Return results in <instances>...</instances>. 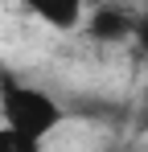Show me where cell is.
<instances>
[{
  "label": "cell",
  "instance_id": "4",
  "mask_svg": "<svg viewBox=\"0 0 148 152\" xmlns=\"http://www.w3.org/2000/svg\"><path fill=\"white\" fill-rule=\"evenodd\" d=\"M0 152H41V144H29L25 136H17L0 124Z\"/></svg>",
  "mask_w": 148,
  "mask_h": 152
},
{
  "label": "cell",
  "instance_id": "3",
  "mask_svg": "<svg viewBox=\"0 0 148 152\" xmlns=\"http://www.w3.org/2000/svg\"><path fill=\"white\" fill-rule=\"evenodd\" d=\"M33 17L53 25V29H62V33H70L82 21V4L78 0H45V4H33Z\"/></svg>",
  "mask_w": 148,
  "mask_h": 152
},
{
  "label": "cell",
  "instance_id": "1",
  "mask_svg": "<svg viewBox=\"0 0 148 152\" xmlns=\"http://www.w3.org/2000/svg\"><path fill=\"white\" fill-rule=\"evenodd\" d=\"M0 115H4V127L8 132H17L25 136L29 144H41L53 127L62 124V107L58 99L41 91V86H4V95H0Z\"/></svg>",
  "mask_w": 148,
  "mask_h": 152
},
{
  "label": "cell",
  "instance_id": "5",
  "mask_svg": "<svg viewBox=\"0 0 148 152\" xmlns=\"http://www.w3.org/2000/svg\"><path fill=\"white\" fill-rule=\"evenodd\" d=\"M136 41H140V50L148 53V17H140V21H136Z\"/></svg>",
  "mask_w": 148,
  "mask_h": 152
},
{
  "label": "cell",
  "instance_id": "2",
  "mask_svg": "<svg viewBox=\"0 0 148 152\" xmlns=\"http://www.w3.org/2000/svg\"><path fill=\"white\" fill-rule=\"evenodd\" d=\"M127 33H136V25L119 8H99L95 17H91V37L95 41H123Z\"/></svg>",
  "mask_w": 148,
  "mask_h": 152
},
{
  "label": "cell",
  "instance_id": "6",
  "mask_svg": "<svg viewBox=\"0 0 148 152\" xmlns=\"http://www.w3.org/2000/svg\"><path fill=\"white\" fill-rule=\"evenodd\" d=\"M111 152H119V148H111Z\"/></svg>",
  "mask_w": 148,
  "mask_h": 152
}]
</instances>
